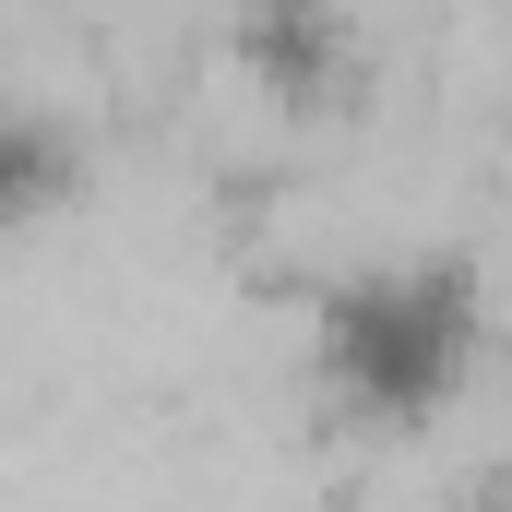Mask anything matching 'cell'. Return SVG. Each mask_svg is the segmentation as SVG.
Segmentation results:
<instances>
[{"instance_id": "cell-1", "label": "cell", "mask_w": 512, "mask_h": 512, "mask_svg": "<svg viewBox=\"0 0 512 512\" xmlns=\"http://www.w3.org/2000/svg\"><path fill=\"white\" fill-rule=\"evenodd\" d=\"M489 370V274L441 239L346 251L310 286L298 322V382L346 441H417L441 429Z\"/></svg>"}, {"instance_id": "cell-2", "label": "cell", "mask_w": 512, "mask_h": 512, "mask_svg": "<svg viewBox=\"0 0 512 512\" xmlns=\"http://www.w3.org/2000/svg\"><path fill=\"white\" fill-rule=\"evenodd\" d=\"M72 179H84V131H72V108L36 96V84H12V96H0V215L36 227V215L72 203Z\"/></svg>"}, {"instance_id": "cell-3", "label": "cell", "mask_w": 512, "mask_h": 512, "mask_svg": "<svg viewBox=\"0 0 512 512\" xmlns=\"http://www.w3.org/2000/svg\"><path fill=\"white\" fill-rule=\"evenodd\" d=\"M239 48H251V72L274 96H322L346 60H358V24L346 12H310V0H286V12H251L239 24Z\"/></svg>"}, {"instance_id": "cell-4", "label": "cell", "mask_w": 512, "mask_h": 512, "mask_svg": "<svg viewBox=\"0 0 512 512\" xmlns=\"http://www.w3.org/2000/svg\"><path fill=\"white\" fill-rule=\"evenodd\" d=\"M465 512H512V465H501V477H489V489H477Z\"/></svg>"}]
</instances>
